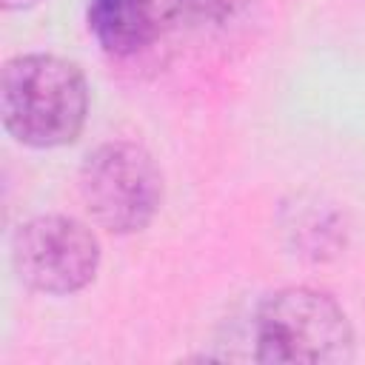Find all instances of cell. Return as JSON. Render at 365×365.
Returning a JSON list of instances; mask_svg holds the SVG:
<instances>
[{"label": "cell", "mask_w": 365, "mask_h": 365, "mask_svg": "<svg viewBox=\"0 0 365 365\" xmlns=\"http://www.w3.org/2000/svg\"><path fill=\"white\" fill-rule=\"evenodd\" d=\"M88 114V83L57 54H17L0 74L3 128L29 148L74 143Z\"/></svg>", "instance_id": "6da1fadb"}, {"label": "cell", "mask_w": 365, "mask_h": 365, "mask_svg": "<svg viewBox=\"0 0 365 365\" xmlns=\"http://www.w3.org/2000/svg\"><path fill=\"white\" fill-rule=\"evenodd\" d=\"M254 359L339 365L354 359V328L342 305L317 288L268 294L254 314Z\"/></svg>", "instance_id": "7a4b0ae2"}, {"label": "cell", "mask_w": 365, "mask_h": 365, "mask_svg": "<svg viewBox=\"0 0 365 365\" xmlns=\"http://www.w3.org/2000/svg\"><path fill=\"white\" fill-rule=\"evenodd\" d=\"M80 194L94 222L111 234L143 231L160 211L163 174L137 143H103L80 165Z\"/></svg>", "instance_id": "3957f363"}, {"label": "cell", "mask_w": 365, "mask_h": 365, "mask_svg": "<svg viewBox=\"0 0 365 365\" xmlns=\"http://www.w3.org/2000/svg\"><path fill=\"white\" fill-rule=\"evenodd\" d=\"M11 268L37 294H77L100 268V242L86 222L66 214H43L11 234Z\"/></svg>", "instance_id": "277c9868"}, {"label": "cell", "mask_w": 365, "mask_h": 365, "mask_svg": "<svg viewBox=\"0 0 365 365\" xmlns=\"http://www.w3.org/2000/svg\"><path fill=\"white\" fill-rule=\"evenodd\" d=\"M174 6L177 0H88V29L108 54L125 57L157 37Z\"/></svg>", "instance_id": "5b68a950"}, {"label": "cell", "mask_w": 365, "mask_h": 365, "mask_svg": "<svg viewBox=\"0 0 365 365\" xmlns=\"http://www.w3.org/2000/svg\"><path fill=\"white\" fill-rule=\"evenodd\" d=\"M0 3H3V9L17 11V9H29V6H34V3H40V0H0Z\"/></svg>", "instance_id": "8992f818"}]
</instances>
